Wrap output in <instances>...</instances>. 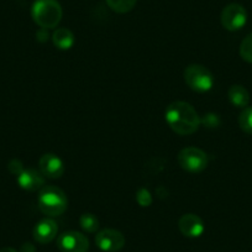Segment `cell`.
<instances>
[{
  "mask_svg": "<svg viewBox=\"0 0 252 252\" xmlns=\"http://www.w3.org/2000/svg\"><path fill=\"white\" fill-rule=\"evenodd\" d=\"M220 20L222 28L227 31H239L246 25L247 11L241 4L231 3L222 9Z\"/></svg>",
  "mask_w": 252,
  "mask_h": 252,
  "instance_id": "obj_6",
  "label": "cell"
},
{
  "mask_svg": "<svg viewBox=\"0 0 252 252\" xmlns=\"http://www.w3.org/2000/svg\"><path fill=\"white\" fill-rule=\"evenodd\" d=\"M178 227L182 234L187 237H199L204 232V222L198 215L195 214H184L179 219Z\"/></svg>",
  "mask_w": 252,
  "mask_h": 252,
  "instance_id": "obj_11",
  "label": "cell"
},
{
  "mask_svg": "<svg viewBox=\"0 0 252 252\" xmlns=\"http://www.w3.org/2000/svg\"><path fill=\"white\" fill-rule=\"evenodd\" d=\"M136 200L141 207H150L152 203L151 193L146 188H141L136 193Z\"/></svg>",
  "mask_w": 252,
  "mask_h": 252,
  "instance_id": "obj_19",
  "label": "cell"
},
{
  "mask_svg": "<svg viewBox=\"0 0 252 252\" xmlns=\"http://www.w3.org/2000/svg\"><path fill=\"white\" fill-rule=\"evenodd\" d=\"M21 252H35V247L31 244H24V246L21 247Z\"/></svg>",
  "mask_w": 252,
  "mask_h": 252,
  "instance_id": "obj_22",
  "label": "cell"
},
{
  "mask_svg": "<svg viewBox=\"0 0 252 252\" xmlns=\"http://www.w3.org/2000/svg\"><path fill=\"white\" fill-rule=\"evenodd\" d=\"M227 96H229L230 103L236 108H246L250 103V93L244 86L240 84H234L227 91Z\"/></svg>",
  "mask_w": 252,
  "mask_h": 252,
  "instance_id": "obj_13",
  "label": "cell"
},
{
  "mask_svg": "<svg viewBox=\"0 0 252 252\" xmlns=\"http://www.w3.org/2000/svg\"><path fill=\"white\" fill-rule=\"evenodd\" d=\"M53 45L60 50H69L74 45V35L71 30L66 28H61L53 32Z\"/></svg>",
  "mask_w": 252,
  "mask_h": 252,
  "instance_id": "obj_14",
  "label": "cell"
},
{
  "mask_svg": "<svg viewBox=\"0 0 252 252\" xmlns=\"http://www.w3.org/2000/svg\"><path fill=\"white\" fill-rule=\"evenodd\" d=\"M57 232L58 226L55 220L46 218V219L38 221L33 227V239L38 244L45 245L55 240V237L57 236Z\"/></svg>",
  "mask_w": 252,
  "mask_h": 252,
  "instance_id": "obj_12",
  "label": "cell"
},
{
  "mask_svg": "<svg viewBox=\"0 0 252 252\" xmlns=\"http://www.w3.org/2000/svg\"><path fill=\"white\" fill-rule=\"evenodd\" d=\"M0 252H18L13 247H3V249L0 250Z\"/></svg>",
  "mask_w": 252,
  "mask_h": 252,
  "instance_id": "obj_23",
  "label": "cell"
},
{
  "mask_svg": "<svg viewBox=\"0 0 252 252\" xmlns=\"http://www.w3.org/2000/svg\"><path fill=\"white\" fill-rule=\"evenodd\" d=\"M137 0H106L109 8L119 14L129 13L136 5Z\"/></svg>",
  "mask_w": 252,
  "mask_h": 252,
  "instance_id": "obj_15",
  "label": "cell"
},
{
  "mask_svg": "<svg viewBox=\"0 0 252 252\" xmlns=\"http://www.w3.org/2000/svg\"><path fill=\"white\" fill-rule=\"evenodd\" d=\"M57 247L61 252H88L89 241L82 232L66 231L58 236Z\"/></svg>",
  "mask_w": 252,
  "mask_h": 252,
  "instance_id": "obj_7",
  "label": "cell"
},
{
  "mask_svg": "<svg viewBox=\"0 0 252 252\" xmlns=\"http://www.w3.org/2000/svg\"><path fill=\"white\" fill-rule=\"evenodd\" d=\"M38 166H40L41 173L50 179H57L64 173V164H63L62 159L57 155H43L40 158Z\"/></svg>",
  "mask_w": 252,
  "mask_h": 252,
  "instance_id": "obj_9",
  "label": "cell"
},
{
  "mask_svg": "<svg viewBox=\"0 0 252 252\" xmlns=\"http://www.w3.org/2000/svg\"><path fill=\"white\" fill-rule=\"evenodd\" d=\"M178 163L190 173H199L208 166V156L198 147H186L178 154Z\"/></svg>",
  "mask_w": 252,
  "mask_h": 252,
  "instance_id": "obj_5",
  "label": "cell"
},
{
  "mask_svg": "<svg viewBox=\"0 0 252 252\" xmlns=\"http://www.w3.org/2000/svg\"><path fill=\"white\" fill-rule=\"evenodd\" d=\"M31 16L41 29H55L62 19V8L57 0H35Z\"/></svg>",
  "mask_w": 252,
  "mask_h": 252,
  "instance_id": "obj_3",
  "label": "cell"
},
{
  "mask_svg": "<svg viewBox=\"0 0 252 252\" xmlns=\"http://www.w3.org/2000/svg\"><path fill=\"white\" fill-rule=\"evenodd\" d=\"M240 56L244 61L252 63V32L242 40L240 45Z\"/></svg>",
  "mask_w": 252,
  "mask_h": 252,
  "instance_id": "obj_18",
  "label": "cell"
},
{
  "mask_svg": "<svg viewBox=\"0 0 252 252\" xmlns=\"http://www.w3.org/2000/svg\"><path fill=\"white\" fill-rule=\"evenodd\" d=\"M239 125L242 131L252 135V106H246L242 109L241 114L239 115Z\"/></svg>",
  "mask_w": 252,
  "mask_h": 252,
  "instance_id": "obj_17",
  "label": "cell"
},
{
  "mask_svg": "<svg viewBox=\"0 0 252 252\" xmlns=\"http://www.w3.org/2000/svg\"><path fill=\"white\" fill-rule=\"evenodd\" d=\"M204 123H205V125H207V126H210V127H215V126L219 125V118H218V115L210 114V115L205 116Z\"/></svg>",
  "mask_w": 252,
  "mask_h": 252,
  "instance_id": "obj_21",
  "label": "cell"
},
{
  "mask_svg": "<svg viewBox=\"0 0 252 252\" xmlns=\"http://www.w3.org/2000/svg\"><path fill=\"white\" fill-rule=\"evenodd\" d=\"M79 224L81 227L86 232H95L99 229V220L98 218L94 214L91 213H86V214H82L79 218Z\"/></svg>",
  "mask_w": 252,
  "mask_h": 252,
  "instance_id": "obj_16",
  "label": "cell"
},
{
  "mask_svg": "<svg viewBox=\"0 0 252 252\" xmlns=\"http://www.w3.org/2000/svg\"><path fill=\"white\" fill-rule=\"evenodd\" d=\"M8 168H9V171H10L13 174H15V176H19V174H20L21 172L25 169V168H24L23 163H21L19 159H13V161L9 163Z\"/></svg>",
  "mask_w": 252,
  "mask_h": 252,
  "instance_id": "obj_20",
  "label": "cell"
},
{
  "mask_svg": "<svg viewBox=\"0 0 252 252\" xmlns=\"http://www.w3.org/2000/svg\"><path fill=\"white\" fill-rule=\"evenodd\" d=\"M164 119L169 127L182 136L194 134L202 123L198 113L190 104L179 100L167 106Z\"/></svg>",
  "mask_w": 252,
  "mask_h": 252,
  "instance_id": "obj_1",
  "label": "cell"
},
{
  "mask_svg": "<svg viewBox=\"0 0 252 252\" xmlns=\"http://www.w3.org/2000/svg\"><path fill=\"white\" fill-rule=\"evenodd\" d=\"M184 81L192 91L198 93L209 92L214 86L212 72L200 64H190L184 71Z\"/></svg>",
  "mask_w": 252,
  "mask_h": 252,
  "instance_id": "obj_4",
  "label": "cell"
},
{
  "mask_svg": "<svg viewBox=\"0 0 252 252\" xmlns=\"http://www.w3.org/2000/svg\"><path fill=\"white\" fill-rule=\"evenodd\" d=\"M20 188L29 190V192H35L38 189H42L45 187V176L40 171L33 168L24 169L16 178Z\"/></svg>",
  "mask_w": 252,
  "mask_h": 252,
  "instance_id": "obj_10",
  "label": "cell"
},
{
  "mask_svg": "<svg viewBox=\"0 0 252 252\" xmlns=\"http://www.w3.org/2000/svg\"><path fill=\"white\" fill-rule=\"evenodd\" d=\"M38 208L50 218L60 217L66 212L68 200L66 193L56 186H45L38 194Z\"/></svg>",
  "mask_w": 252,
  "mask_h": 252,
  "instance_id": "obj_2",
  "label": "cell"
},
{
  "mask_svg": "<svg viewBox=\"0 0 252 252\" xmlns=\"http://www.w3.org/2000/svg\"><path fill=\"white\" fill-rule=\"evenodd\" d=\"M95 245L104 252H118L125 246V237L115 229H104L96 234Z\"/></svg>",
  "mask_w": 252,
  "mask_h": 252,
  "instance_id": "obj_8",
  "label": "cell"
}]
</instances>
